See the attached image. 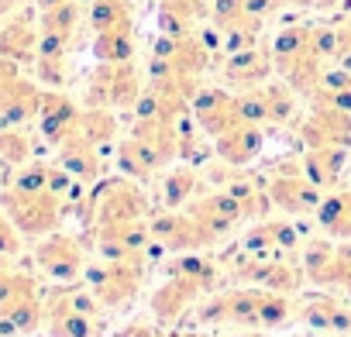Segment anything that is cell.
Returning <instances> with one entry per match:
<instances>
[{"mask_svg": "<svg viewBox=\"0 0 351 337\" xmlns=\"http://www.w3.org/2000/svg\"><path fill=\"white\" fill-rule=\"evenodd\" d=\"M162 272H165V275H186V279L200 282L207 292L217 286V262L200 258V255H193V251H183V255L169 258V262L162 265Z\"/></svg>", "mask_w": 351, "mask_h": 337, "instance_id": "cell-26", "label": "cell"}, {"mask_svg": "<svg viewBox=\"0 0 351 337\" xmlns=\"http://www.w3.org/2000/svg\"><path fill=\"white\" fill-rule=\"evenodd\" d=\"M110 66H114V73H110V107H134L141 90H145L134 62H110Z\"/></svg>", "mask_w": 351, "mask_h": 337, "instance_id": "cell-28", "label": "cell"}, {"mask_svg": "<svg viewBox=\"0 0 351 337\" xmlns=\"http://www.w3.org/2000/svg\"><path fill=\"white\" fill-rule=\"evenodd\" d=\"M269 200L276 210L282 214H317L320 200L327 197L317 183H310L306 176H300V168H282V173H276L269 179Z\"/></svg>", "mask_w": 351, "mask_h": 337, "instance_id": "cell-6", "label": "cell"}, {"mask_svg": "<svg viewBox=\"0 0 351 337\" xmlns=\"http://www.w3.org/2000/svg\"><path fill=\"white\" fill-rule=\"evenodd\" d=\"M272 55L269 52H262V49H245V52H234V55H228V66H224V79L231 83V86H245V90H252V86H262L269 76H272Z\"/></svg>", "mask_w": 351, "mask_h": 337, "instance_id": "cell-20", "label": "cell"}, {"mask_svg": "<svg viewBox=\"0 0 351 337\" xmlns=\"http://www.w3.org/2000/svg\"><path fill=\"white\" fill-rule=\"evenodd\" d=\"M300 138L306 148H324V145L351 148V114H344L330 103H313L310 117L300 124Z\"/></svg>", "mask_w": 351, "mask_h": 337, "instance_id": "cell-10", "label": "cell"}, {"mask_svg": "<svg viewBox=\"0 0 351 337\" xmlns=\"http://www.w3.org/2000/svg\"><path fill=\"white\" fill-rule=\"evenodd\" d=\"M152 241L148 221H124V224H100L97 227V251L107 262L138 258Z\"/></svg>", "mask_w": 351, "mask_h": 337, "instance_id": "cell-11", "label": "cell"}, {"mask_svg": "<svg viewBox=\"0 0 351 337\" xmlns=\"http://www.w3.org/2000/svg\"><path fill=\"white\" fill-rule=\"evenodd\" d=\"M83 275H86L90 289L97 292L104 310H124V306L134 303V296L141 289L145 262H141V255L138 258H124V262H104V265L86 269Z\"/></svg>", "mask_w": 351, "mask_h": 337, "instance_id": "cell-1", "label": "cell"}, {"mask_svg": "<svg viewBox=\"0 0 351 337\" xmlns=\"http://www.w3.org/2000/svg\"><path fill=\"white\" fill-rule=\"evenodd\" d=\"M190 110H193L197 124H200L210 138L231 131L234 124H245L241 114H238V100H234L231 93H224V90H200V93L193 97Z\"/></svg>", "mask_w": 351, "mask_h": 337, "instance_id": "cell-13", "label": "cell"}, {"mask_svg": "<svg viewBox=\"0 0 351 337\" xmlns=\"http://www.w3.org/2000/svg\"><path fill=\"white\" fill-rule=\"evenodd\" d=\"M317 227L334 238V241H351V190H341V193H330L320 200L317 214H313Z\"/></svg>", "mask_w": 351, "mask_h": 337, "instance_id": "cell-22", "label": "cell"}, {"mask_svg": "<svg viewBox=\"0 0 351 337\" xmlns=\"http://www.w3.org/2000/svg\"><path fill=\"white\" fill-rule=\"evenodd\" d=\"M59 165L66 168L69 176H76L80 183H93L100 176V148L90 145L86 138H80L76 131L59 145Z\"/></svg>", "mask_w": 351, "mask_h": 337, "instance_id": "cell-19", "label": "cell"}, {"mask_svg": "<svg viewBox=\"0 0 351 337\" xmlns=\"http://www.w3.org/2000/svg\"><path fill=\"white\" fill-rule=\"evenodd\" d=\"M245 255H293L300 251V231L289 221L279 217H262L245 238H241Z\"/></svg>", "mask_w": 351, "mask_h": 337, "instance_id": "cell-12", "label": "cell"}, {"mask_svg": "<svg viewBox=\"0 0 351 337\" xmlns=\"http://www.w3.org/2000/svg\"><path fill=\"white\" fill-rule=\"evenodd\" d=\"M296 313L289 292H276V289H262V303H258V327L265 330H276V327H286L289 316Z\"/></svg>", "mask_w": 351, "mask_h": 337, "instance_id": "cell-32", "label": "cell"}, {"mask_svg": "<svg viewBox=\"0 0 351 337\" xmlns=\"http://www.w3.org/2000/svg\"><path fill=\"white\" fill-rule=\"evenodd\" d=\"M35 262L38 269L56 279V282H73L86 272L83 265V248L76 245V238H66V234H49L38 248H35Z\"/></svg>", "mask_w": 351, "mask_h": 337, "instance_id": "cell-9", "label": "cell"}, {"mask_svg": "<svg viewBox=\"0 0 351 337\" xmlns=\"http://www.w3.org/2000/svg\"><path fill=\"white\" fill-rule=\"evenodd\" d=\"M0 55H8V59H32L38 55V35L28 21H14L8 25L4 32H0Z\"/></svg>", "mask_w": 351, "mask_h": 337, "instance_id": "cell-27", "label": "cell"}, {"mask_svg": "<svg viewBox=\"0 0 351 337\" xmlns=\"http://www.w3.org/2000/svg\"><path fill=\"white\" fill-rule=\"evenodd\" d=\"M193 221H200L214 238H224L231 227H238L248 214H245V207L228 193V190H217V193H200V197H193L186 207H183Z\"/></svg>", "mask_w": 351, "mask_h": 337, "instance_id": "cell-8", "label": "cell"}, {"mask_svg": "<svg viewBox=\"0 0 351 337\" xmlns=\"http://www.w3.org/2000/svg\"><path fill=\"white\" fill-rule=\"evenodd\" d=\"M207 289L200 286V282H193V279H186V275H165V282L155 289V296H152V313L162 320V323H176L186 310H190V303L197 299V296H204Z\"/></svg>", "mask_w": 351, "mask_h": 337, "instance_id": "cell-14", "label": "cell"}, {"mask_svg": "<svg viewBox=\"0 0 351 337\" xmlns=\"http://www.w3.org/2000/svg\"><path fill=\"white\" fill-rule=\"evenodd\" d=\"M93 52L100 62H131L134 59V32L117 28V32H100L93 42Z\"/></svg>", "mask_w": 351, "mask_h": 337, "instance_id": "cell-30", "label": "cell"}, {"mask_svg": "<svg viewBox=\"0 0 351 337\" xmlns=\"http://www.w3.org/2000/svg\"><path fill=\"white\" fill-rule=\"evenodd\" d=\"M97 316H86L80 310H69L56 299H49V334L52 337H97Z\"/></svg>", "mask_w": 351, "mask_h": 337, "instance_id": "cell-23", "label": "cell"}, {"mask_svg": "<svg viewBox=\"0 0 351 337\" xmlns=\"http://www.w3.org/2000/svg\"><path fill=\"white\" fill-rule=\"evenodd\" d=\"M300 8H334L337 0H296Z\"/></svg>", "mask_w": 351, "mask_h": 337, "instance_id": "cell-45", "label": "cell"}, {"mask_svg": "<svg viewBox=\"0 0 351 337\" xmlns=\"http://www.w3.org/2000/svg\"><path fill=\"white\" fill-rule=\"evenodd\" d=\"M32 155V141L14 131V127H0V158L11 162V165H21L25 158Z\"/></svg>", "mask_w": 351, "mask_h": 337, "instance_id": "cell-38", "label": "cell"}, {"mask_svg": "<svg viewBox=\"0 0 351 337\" xmlns=\"http://www.w3.org/2000/svg\"><path fill=\"white\" fill-rule=\"evenodd\" d=\"M21 251V231L14 227L11 217L0 214V255H18Z\"/></svg>", "mask_w": 351, "mask_h": 337, "instance_id": "cell-41", "label": "cell"}, {"mask_svg": "<svg viewBox=\"0 0 351 337\" xmlns=\"http://www.w3.org/2000/svg\"><path fill=\"white\" fill-rule=\"evenodd\" d=\"M348 165V148L344 145H324V148H306L300 168L310 183H317L320 190H330L341 183V173Z\"/></svg>", "mask_w": 351, "mask_h": 337, "instance_id": "cell-16", "label": "cell"}, {"mask_svg": "<svg viewBox=\"0 0 351 337\" xmlns=\"http://www.w3.org/2000/svg\"><path fill=\"white\" fill-rule=\"evenodd\" d=\"M162 337H207V334H197V330H190V334H183V330H172V334H162Z\"/></svg>", "mask_w": 351, "mask_h": 337, "instance_id": "cell-46", "label": "cell"}, {"mask_svg": "<svg viewBox=\"0 0 351 337\" xmlns=\"http://www.w3.org/2000/svg\"><path fill=\"white\" fill-rule=\"evenodd\" d=\"M341 292H344V296H348V299H351V279H348V282H344V289H341Z\"/></svg>", "mask_w": 351, "mask_h": 337, "instance_id": "cell-47", "label": "cell"}, {"mask_svg": "<svg viewBox=\"0 0 351 337\" xmlns=\"http://www.w3.org/2000/svg\"><path fill=\"white\" fill-rule=\"evenodd\" d=\"M38 73H42L45 83L62 86L66 83V59H45V55H38Z\"/></svg>", "mask_w": 351, "mask_h": 337, "instance_id": "cell-42", "label": "cell"}, {"mask_svg": "<svg viewBox=\"0 0 351 337\" xmlns=\"http://www.w3.org/2000/svg\"><path fill=\"white\" fill-rule=\"evenodd\" d=\"M0 313H4V316L18 327V334H32V330H38V323H42V316H45V310H42V303H38V292L8 303Z\"/></svg>", "mask_w": 351, "mask_h": 337, "instance_id": "cell-33", "label": "cell"}, {"mask_svg": "<svg viewBox=\"0 0 351 337\" xmlns=\"http://www.w3.org/2000/svg\"><path fill=\"white\" fill-rule=\"evenodd\" d=\"M97 227L100 224H124V221H145L148 200L134 179H110L97 190Z\"/></svg>", "mask_w": 351, "mask_h": 337, "instance_id": "cell-5", "label": "cell"}, {"mask_svg": "<svg viewBox=\"0 0 351 337\" xmlns=\"http://www.w3.org/2000/svg\"><path fill=\"white\" fill-rule=\"evenodd\" d=\"M114 131H117V121H114V114H110L107 107H86V110L80 114L76 134H80V138H86L90 145L104 148V145L114 138Z\"/></svg>", "mask_w": 351, "mask_h": 337, "instance_id": "cell-29", "label": "cell"}, {"mask_svg": "<svg viewBox=\"0 0 351 337\" xmlns=\"http://www.w3.org/2000/svg\"><path fill=\"white\" fill-rule=\"evenodd\" d=\"M245 18H248L245 0H210V21H214L217 32H228Z\"/></svg>", "mask_w": 351, "mask_h": 337, "instance_id": "cell-37", "label": "cell"}, {"mask_svg": "<svg viewBox=\"0 0 351 337\" xmlns=\"http://www.w3.org/2000/svg\"><path fill=\"white\" fill-rule=\"evenodd\" d=\"M110 73H114V66L104 62L90 76V86H86V103L90 107H110Z\"/></svg>", "mask_w": 351, "mask_h": 337, "instance_id": "cell-40", "label": "cell"}, {"mask_svg": "<svg viewBox=\"0 0 351 337\" xmlns=\"http://www.w3.org/2000/svg\"><path fill=\"white\" fill-rule=\"evenodd\" d=\"M193 197H200V179L193 168H172L162 179V207L165 210H183Z\"/></svg>", "mask_w": 351, "mask_h": 337, "instance_id": "cell-25", "label": "cell"}, {"mask_svg": "<svg viewBox=\"0 0 351 337\" xmlns=\"http://www.w3.org/2000/svg\"><path fill=\"white\" fill-rule=\"evenodd\" d=\"M117 162H121V168H124V176L128 179H134V183H148L152 176H158V168L165 165L141 138H124L121 145H117Z\"/></svg>", "mask_w": 351, "mask_h": 337, "instance_id": "cell-21", "label": "cell"}, {"mask_svg": "<svg viewBox=\"0 0 351 337\" xmlns=\"http://www.w3.org/2000/svg\"><path fill=\"white\" fill-rule=\"evenodd\" d=\"M265 138L258 131V124H234L231 131L214 138V151L221 155L224 165H248L252 158H258Z\"/></svg>", "mask_w": 351, "mask_h": 337, "instance_id": "cell-17", "label": "cell"}, {"mask_svg": "<svg viewBox=\"0 0 351 337\" xmlns=\"http://www.w3.org/2000/svg\"><path fill=\"white\" fill-rule=\"evenodd\" d=\"M234 275L248 286L258 289H276V292H296L306 275L300 262H289L286 255H245L234 269Z\"/></svg>", "mask_w": 351, "mask_h": 337, "instance_id": "cell-3", "label": "cell"}, {"mask_svg": "<svg viewBox=\"0 0 351 337\" xmlns=\"http://www.w3.org/2000/svg\"><path fill=\"white\" fill-rule=\"evenodd\" d=\"M258 303H262V289L258 286L217 292V296H210L200 306V323H245V327H258Z\"/></svg>", "mask_w": 351, "mask_h": 337, "instance_id": "cell-7", "label": "cell"}, {"mask_svg": "<svg viewBox=\"0 0 351 337\" xmlns=\"http://www.w3.org/2000/svg\"><path fill=\"white\" fill-rule=\"evenodd\" d=\"M117 337H162L152 323H141V320H134V323H128V327H121V334Z\"/></svg>", "mask_w": 351, "mask_h": 337, "instance_id": "cell-43", "label": "cell"}, {"mask_svg": "<svg viewBox=\"0 0 351 337\" xmlns=\"http://www.w3.org/2000/svg\"><path fill=\"white\" fill-rule=\"evenodd\" d=\"M80 107L59 93H42V110H38V121H42V134L52 141V145H62L76 124H80Z\"/></svg>", "mask_w": 351, "mask_h": 337, "instance_id": "cell-18", "label": "cell"}, {"mask_svg": "<svg viewBox=\"0 0 351 337\" xmlns=\"http://www.w3.org/2000/svg\"><path fill=\"white\" fill-rule=\"evenodd\" d=\"M265 93H269V121L272 124H286V121H293V114H296V90L289 86V83H269L265 86Z\"/></svg>", "mask_w": 351, "mask_h": 337, "instance_id": "cell-35", "label": "cell"}, {"mask_svg": "<svg viewBox=\"0 0 351 337\" xmlns=\"http://www.w3.org/2000/svg\"><path fill=\"white\" fill-rule=\"evenodd\" d=\"M234 337H262V334H234Z\"/></svg>", "mask_w": 351, "mask_h": 337, "instance_id": "cell-48", "label": "cell"}, {"mask_svg": "<svg viewBox=\"0 0 351 337\" xmlns=\"http://www.w3.org/2000/svg\"><path fill=\"white\" fill-rule=\"evenodd\" d=\"M306 52H313L310 49V28L306 25H289V28H282L279 35H276V42H272V66H276V73H282L286 66H293L300 55H306Z\"/></svg>", "mask_w": 351, "mask_h": 337, "instance_id": "cell-24", "label": "cell"}, {"mask_svg": "<svg viewBox=\"0 0 351 337\" xmlns=\"http://www.w3.org/2000/svg\"><path fill=\"white\" fill-rule=\"evenodd\" d=\"M296 313L310 330H320V334H348L351 330V310L337 296H320L317 292L303 306H296Z\"/></svg>", "mask_w": 351, "mask_h": 337, "instance_id": "cell-15", "label": "cell"}, {"mask_svg": "<svg viewBox=\"0 0 351 337\" xmlns=\"http://www.w3.org/2000/svg\"><path fill=\"white\" fill-rule=\"evenodd\" d=\"M4 210L8 217L14 221V227L21 234H32V238H42V234H52L59 217H62V200L56 193H18V190H8L4 193Z\"/></svg>", "mask_w": 351, "mask_h": 337, "instance_id": "cell-2", "label": "cell"}, {"mask_svg": "<svg viewBox=\"0 0 351 337\" xmlns=\"http://www.w3.org/2000/svg\"><path fill=\"white\" fill-rule=\"evenodd\" d=\"M90 25L93 32H117V28H134L128 0H93L90 8Z\"/></svg>", "mask_w": 351, "mask_h": 337, "instance_id": "cell-31", "label": "cell"}, {"mask_svg": "<svg viewBox=\"0 0 351 337\" xmlns=\"http://www.w3.org/2000/svg\"><path fill=\"white\" fill-rule=\"evenodd\" d=\"M348 28H351V18H348Z\"/></svg>", "mask_w": 351, "mask_h": 337, "instance_id": "cell-49", "label": "cell"}, {"mask_svg": "<svg viewBox=\"0 0 351 337\" xmlns=\"http://www.w3.org/2000/svg\"><path fill=\"white\" fill-rule=\"evenodd\" d=\"M148 231H152V241H155V245H162L165 251H176V255L197 251V248L217 241V238H214L200 221H193L186 210H165V214H155V217L148 221Z\"/></svg>", "mask_w": 351, "mask_h": 337, "instance_id": "cell-4", "label": "cell"}, {"mask_svg": "<svg viewBox=\"0 0 351 337\" xmlns=\"http://www.w3.org/2000/svg\"><path fill=\"white\" fill-rule=\"evenodd\" d=\"M234 100H238V114H241L245 124H265L269 121V93H265V86H252V90L238 93Z\"/></svg>", "mask_w": 351, "mask_h": 337, "instance_id": "cell-36", "label": "cell"}, {"mask_svg": "<svg viewBox=\"0 0 351 337\" xmlns=\"http://www.w3.org/2000/svg\"><path fill=\"white\" fill-rule=\"evenodd\" d=\"M76 28H80V8H76V0H66V4L45 11V18H42V32L62 35V38H69V42H73Z\"/></svg>", "mask_w": 351, "mask_h": 337, "instance_id": "cell-34", "label": "cell"}, {"mask_svg": "<svg viewBox=\"0 0 351 337\" xmlns=\"http://www.w3.org/2000/svg\"><path fill=\"white\" fill-rule=\"evenodd\" d=\"M11 190H18V193H45L49 190V165H25L21 173L14 176V186Z\"/></svg>", "mask_w": 351, "mask_h": 337, "instance_id": "cell-39", "label": "cell"}, {"mask_svg": "<svg viewBox=\"0 0 351 337\" xmlns=\"http://www.w3.org/2000/svg\"><path fill=\"white\" fill-rule=\"evenodd\" d=\"M0 337H18V327H14L4 313H0Z\"/></svg>", "mask_w": 351, "mask_h": 337, "instance_id": "cell-44", "label": "cell"}]
</instances>
